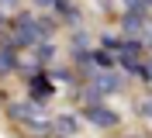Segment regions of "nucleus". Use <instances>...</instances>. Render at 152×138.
Wrapping results in <instances>:
<instances>
[{
	"mask_svg": "<svg viewBox=\"0 0 152 138\" xmlns=\"http://www.w3.org/2000/svg\"><path fill=\"white\" fill-rule=\"evenodd\" d=\"M83 121L94 124V128H100V131H107V128H118L121 118H118L111 107H104V104L97 100V104H86V107H83Z\"/></svg>",
	"mask_w": 152,
	"mask_h": 138,
	"instance_id": "obj_1",
	"label": "nucleus"
},
{
	"mask_svg": "<svg viewBox=\"0 0 152 138\" xmlns=\"http://www.w3.org/2000/svg\"><path fill=\"white\" fill-rule=\"evenodd\" d=\"M145 24V10H124V18H121V31L124 35H135V31H142Z\"/></svg>",
	"mask_w": 152,
	"mask_h": 138,
	"instance_id": "obj_2",
	"label": "nucleus"
},
{
	"mask_svg": "<svg viewBox=\"0 0 152 138\" xmlns=\"http://www.w3.org/2000/svg\"><path fill=\"white\" fill-rule=\"evenodd\" d=\"M28 90H31L35 100H45L48 93H52V83H48L45 76H31V86H28Z\"/></svg>",
	"mask_w": 152,
	"mask_h": 138,
	"instance_id": "obj_3",
	"label": "nucleus"
},
{
	"mask_svg": "<svg viewBox=\"0 0 152 138\" xmlns=\"http://www.w3.org/2000/svg\"><path fill=\"white\" fill-rule=\"evenodd\" d=\"M52 55H56V45H52V42H38V45H35V62L38 66L52 62Z\"/></svg>",
	"mask_w": 152,
	"mask_h": 138,
	"instance_id": "obj_4",
	"label": "nucleus"
},
{
	"mask_svg": "<svg viewBox=\"0 0 152 138\" xmlns=\"http://www.w3.org/2000/svg\"><path fill=\"white\" fill-rule=\"evenodd\" d=\"M94 62L100 66V69H111L114 59H111V52H107V48H97V52H94Z\"/></svg>",
	"mask_w": 152,
	"mask_h": 138,
	"instance_id": "obj_5",
	"label": "nucleus"
},
{
	"mask_svg": "<svg viewBox=\"0 0 152 138\" xmlns=\"http://www.w3.org/2000/svg\"><path fill=\"white\" fill-rule=\"evenodd\" d=\"M56 128H59V131H69V135H76V121H73V118H59Z\"/></svg>",
	"mask_w": 152,
	"mask_h": 138,
	"instance_id": "obj_6",
	"label": "nucleus"
},
{
	"mask_svg": "<svg viewBox=\"0 0 152 138\" xmlns=\"http://www.w3.org/2000/svg\"><path fill=\"white\" fill-rule=\"evenodd\" d=\"M138 114H142V118H152V97L138 100Z\"/></svg>",
	"mask_w": 152,
	"mask_h": 138,
	"instance_id": "obj_7",
	"label": "nucleus"
},
{
	"mask_svg": "<svg viewBox=\"0 0 152 138\" xmlns=\"http://www.w3.org/2000/svg\"><path fill=\"white\" fill-rule=\"evenodd\" d=\"M142 76H145V80H152V52L145 55V69H142Z\"/></svg>",
	"mask_w": 152,
	"mask_h": 138,
	"instance_id": "obj_8",
	"label": "nucleus"
},
{
	"mask_svg": "<svg viewBox=\"0 0 152 138\" xmlns=\"http://www.w3.org/2000/svg\"><path fill=\"white\" fill-rule=\"evenodd\" d=\"M38 7H52V4H56V0H35Z\"/></svg>",
	"mask_w": 152,
	"mask_h": 138,
	"instance_id": "obj_9",
	"label": "nucleus"
},
{
	"mask_svg": "<svg viewBox=\"0 0 152 138\" xmlns=\"http://www.w3.org/2000/svg\"><path fill=\"white\" fill-rule=\"evenodd\" d=\"M0 4H4V7H7V4H18V0H0Z\"/></svg>",
	"mask_w": 152,
	"mask_h": 138,
	"instance_id": "obj_10",
	"label": "nucleus"
},
{
	"mask_svg": "<svg viewBox=\"0 0 152 138\" xmlns=\"http://www.w3.org/2000/svg\"><path fill=\"white\" fill-rule=\"evenodd\" d=\"M132 138H138V135H132Z\"/></svg>",
	"mask_w": 152,
	"mask_h": 138,
	"instance_id": "obj_11",
	"label": "nucleus"
}]
</instances>
